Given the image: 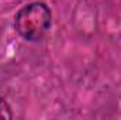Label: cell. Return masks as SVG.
Wrapping results in <instances>:
<instances>
[{
	"label": "cell",
	"instance_id": "1",
	"mask_svg": "<svg viewBox=\"0 0 121 120\" xmlns=\"http://www.w3.org/2000/svg\"><path fill=\"white\" fill-rule=\"evenodd\" d=\"M52 24V14L47 4L34 1L21 7L14 17V30L27 41L42 40Z\"/></svg>",
	"mask_w": 121,
	"mask_h": 120
},
{
	"label": "cell",
	"instance_id": "2",
	"mask_svg": "<svg viewBox=\"0 0 121 120\" xmlns=\"http://www.w3.org/2000/svg\"><path fill=\"white\" fill-rule=\"evenodd\" d=\"M13 115H11V110H10V106L7 105V102L4 99L0 97V119H11Z\"/></svg>",
	"mask_w": 121,
	"mask_h": 120
}]
</instances>
